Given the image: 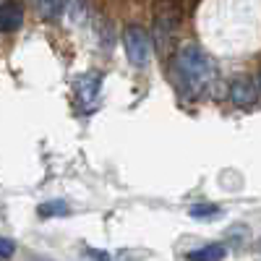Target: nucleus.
Wrapping results in <instances>:
<instances>
[{
	"label": "nucleus",
	"mask_w": 261,
	"mask_h": 261,
	"mask_svg": "<svg viewBox=\"0 0 261 261\" xmlns=\"http://www.w3.org/2000/svg\"><path fill=\"white\" fill-rule=\"evenodd\" d=\"M99 89H102V73H99V71H97V73H94V71L81 73V76H76V81H73L76 99H79V105L84 107L86 113L97 107V102H99Z\"/></svg>",
	"instance_id": "obj_5"
},
{
	"label": "nucleus",
	"mask_w": 261,
	"mask_h": 261,
	"mask_svg": "<svg viewBox=\"0 0 261 261\" xmlns=\"http://www.w3.org/2000/svg\"><path fill=\"white\" fill-rule=\"evenodd\" d=\"M227 97H230V102H232L235 107H241V110H253V107L258 105V97H261L256 76H248V73L235 76V79L230 81Z\"/></svg>",
	"instance_id": "obj_4"
},
{
	"label": "nucleus",
	"mask_w": 261,
	"mask_h": 261,
	"mask_svg": "<svg viewBox=\"0 0 261 261\" xmlns=\"http://www.w3.org/2000/svg\"><path fill=\"white\" fill-rule=\"evenodd\" d=\"M39 217H58V214H68V206H65L63 201H45V204H39Z\"/></svg>",
	"instance_id": "obj_11"
},
{
	"label": "nucleus",
	"mask_w": 261,
	"mask_h": 261,
	"mask_svg": "<svg viewBox=\"0 0 261 261\" xmlns=\"http://www.w3.org/2000/svg\"><path fill=\"white\" fill-rule=\"evenodd\" d=\"M123 47L128 55V63L134 68H146L151 60V37L141 24H128L123 29Z\"/></svg>",
	"instance_id": "obj_3"
},
{
	"label": "nucleus",
	"mask_w": 261,
	"mask_h": 261,
	"mask_svg": "<svg viewBox=\"0 0 261 261\" xmlns=\"http://www.w3.org/2000/svg\"><path fill=\"white\" fill-rule=\"evenodd\" d=\"M183 16L186 11L175 3H165V0H157V8H154V45H157V53L162 58H170L178 47V34H180V27H183Z\"/></svg>",
	"instance_id": "obj_2"
},
{
	"label": "nucleus",
	"mask_w": 261,
	"mask_h": 261,
	"mask_svg": "<svg viewBox=\"0 0 261 261\" xmlns=\"http://www.w3.org/2000/svg\"><path fill=\"white\" fill-rule=\"evenodd\" d=\"M24 27V6L18 0H6L0 6V34H13Z\"/></svg>",
	"instance_id": "obj_6"
},
{
	"label": "nucleus",
	"mask_w": 261,
	"mask_h": 261,
	"mask_svg": "<svg viewBox=\"0 0 261 261\" xmlns=\"http://www.w3.org/2000/svg\"><path fill=\"white\" fill-rule=\"evenodd\" d=\"M16 253V243L8 241V238H0V258H8Z\"/></svg>",
	"instance_id": "obj_12"
},
{
	"label": "nucleus",
	"mask_w": 261,
	"mask_h": 261,
	"mask_svg": "<svg viewBox=\"0 0 261 261\" xmlns=\"http://www.w3.org/2000/svg\"><path fill=\"white\" fill-rule=\"evenodd\" d=\"M222 209L217 206V204H193L191 209H188V214L191 217H196V220H209V217H217Z\"/></svg>",
	"instance_id": "obj_10"
},
{
	"label": "nucleus",
	"mask_w": 261,
	"mask_h": 261,
	"mask_svg": "<svg viewBox=\"0 0 261 261\" xmlns=\"http://www.w3.org/2000/svg\"><path fill=\"white\" fill-rule=\"evenodd\" d=\"M65 8H68V13H71V24H84L86 13H89L86 0H65Z\"/></svg>",
	"instance_id": "obj_9"
},
{
	"label": "nucleus",
	"mask_w": 261,
	"mask_h": 261,
	"mask_svg": "<svg viewBox=\"0 0 261 261\" xmlns=\"http://www.w3.org/2000/svg\"><path fill=\"white\" fill-rule=\"evenodd\" d=\"M3 3H6V0H0V6H3Z\"/></svg>",
	"instance_id": "obj_13"
},
{
	"label": "nucleus",
	"mask_w": 261,
	"mask_h": 261,
	"mask_svg": "<svg viewBox=\"0 0 261 261\" xmlns=\"http://www.w3.org/2000/svg\"><path fill=\"white\" fill-rule=\"evenodd\" d=\"M32 3L45 21H55L65 13V0H32Z\"/></svg>",
	"instance_id": "obj_8"
},
{
	"label": "nucleus",
	"mask_w": 261,
	"mask_h": 261,
	"mask_svg": "<svg viewBox=\"0 0 261 261\" xmlns=\"http://www.w3.org/2000/svg\"><path fill=\"white\" fill-rule=\"evenodd\" d=\"M227 256V248L225 243H209V246H201L188 253V261H222Z\"/></svg>",
	"instance_id": "obj_7"
},
{
	"label": "nucleus",
	"mask_w": 261,
	"mask_h": 261,
	"mask_svg": "<svg viewBox=\"0 0 261 261\" xmlns=\"http://www.w3.org/2000/svg\"><path fill=\"white\" fill-rule=\"evenodd\" d=\"M170 63V76L175 89L186 97V99H204L217 84V63L214 58L199 47V45H186L180 50L172 53Z\"/></svg>",
	"instance_id": "obj_1"
}]
</instances>
